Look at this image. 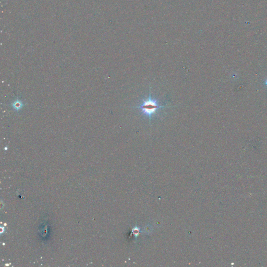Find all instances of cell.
Wrapping results in <instances>:
<instances>
[{"label": "cell", "instance_id": "6da1fadb", "mask_svg": "<svg viewBox=\"0 0 267 267\" xmlns=\"http://www.w3.org/2000/svg\"><path fill=\"white\" fill-rule=\"evenodd\" d=\"M132 108L138 109L141 110L142 114L146 117H149V123H151V119L154 115L157 114L159 109L166 108L164 106H161L159 102L156 99L151 97V90H149V97L147 99L143 100L142 103L139 106H132Z\"/></svg>", "mask_w": 267, "mask_h": 267}, {"label": "cell", "instance_id": "7a4b0ae2", "mask_svg": "<svg viewBox=\"0 0 267 267\" xmlns=\"http://www.w3.org/2000/svg\"><path fill=\"white\" fill-rule=\"evenodd\" d=\"M265 85H266L267 87V79L265 80Z\"/></svg>", "mask_w": 267, "mask_h": 267}]
</instances>
